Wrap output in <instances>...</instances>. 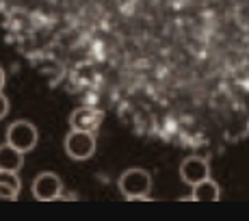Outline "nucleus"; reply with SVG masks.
Listing matches in <instances>:
<instances>
[{"label": "nucleus", "instance_id": "7", "mask_svg": "<svg viewBox=\"0 0 249 221\" xmlns=\"http://www.w3.org/2000/svg\"><path fill=\"white\" fill-rule=\"evenodd\" d=\"M24 165V152L13 147L11 143L0 146V169L2 171H20Z\"/></svg>", "mask_w": 249, "mask_h": 221}, {"label": "nucleus", "instance_id": "9", "mask_svg": "<svg viewBox=\"0 0 249 221\" xmlns=\"http://www.w3.org/2000/svg\"><path fill=\"white\" fill-rule=\"evenodd\" d=\"M20 193V178L18 171L0 169V200H16Z\"/></svg>", "mask_w": 249, "mask_h": 221}, {"label": "nucleus", "instance_id": "3", "mask_svg": "<svg viewBox=\"0 0 249 221\" xmlns=\"http://www.w3.org/2000/svg\"><path fill=\"white\" fill-rule=\"evenodd\" d=\"M65 152L74 161H87L95 152V137L93 132L85 130H71L65 137Z\"/></svg>", "mask_w": 249, "mask_h": 221}, {"label": "nucleus", "instance_id": "5", "mask_svg": "<svg viewBox=\"0 0 249 221\" xmlns=\"http://www.w3.org/2000/svg\"><path fill=\"white\" fill-rule=\"evenodd\" d=\"M104 119V113L93 107H80L70 115V126L71 130H85V132H95Z\"/></svg>", "mask_w": 249, "mask_h": 221}, {"label": "nucleus", "instance_id": "4", "mask_svg": "<svg viewBox=\"0 0 249 221\" xmlns=\"http://www.w3.org/2000/svg\"><path fill=\"white\" fill-rule=\"evenodd\" d=\"M61 191H63V182L52 171H44V174L35 176V180H33V195L41 202L56 200L61 195Z\"/></svg>", "mask_w": 249, "mask_h": 221}, {"label": "nucleus", "instance_id": "11", "mask_svg": "<svg viewBox=\"0 0 249 221\" xmlns=\"http://www.w3.org/2000/svg\"><path fill=\"white\" fill-rule=\"evenodd\" d=\"M4 83H7V76H4V70H2V67H0V91H2Z\"/></svg>", "mask_w": 249, "mask_h": 221}, {"label": "nucleus", "instance_id": "10", "mask_svg": "<svg viewBox=\"0 0 249 221\" xmlns=\"http://www.w3.org/2000/svg\"><path fill=\"white\" fill-rule=\"evenodd\" d=\"M7 113H9V100H7V95L0 91V119H4Z\"/></svg>", "mask_w": 249, "mask_h": 221}, {"label": "nucleus", "instance_id": "8", "mask_svg": "<svg viewBox=\"0 0 249 221\" xmlns=\"http://www.w3.org/2000/svg\"><path fill=\"white\" fill-rule=\"evenodd\" d=\"M221 198V191H219V184L210 178L193 184V191H191V200H197V202H217Z\"/></svg>", "mask_w": 249, "mask_h": 221}, {"label": "nucleus", "instance_id": "2", "mask_svg": "<svg viewBox=\"0 0 249 221\" xmlns=\"http://www.w3.org/2000/svg\"><path fill=\"white\" fill-rule=\"evenodd\" d=\"M37 128L26 119H18L7 128V143H11L13 147H18L20 152H31L37 146Z\"/></svg>", "mask_w": 249, "mask_h": 221}, {"label": "nucleus", "instance_id": "6", "mask_svg": "<svg viewBox=\"0 0 249 221\" xmlns=\"http://www.w3.org/2000/svg\"><path fill=\"white\" fill-rule=\"evenodd\" d=\"M180 178H182V182L193 186V184H197V182L206 180V178H210V167L204 158L189 156V158H184L180 165Z\"/></svg>", "mask_w": 249, "mask_h": 221}, {"label": "nucleus", "instance_id": "1", "mask_svg": "<svg viewBox=\"0 0 249 221\" xmlns=\"http://www.w3.org/2000/svg\"><path fill=\"white\" fill-rule=\"evenodd\" d=\"M150 189H152V176H150V171L141 169V167L126 169L119 176V191H122V195L128 200L147 198Z\"/></svg>", "mask_w": 249, "mask_h": 221}]
</instances>
